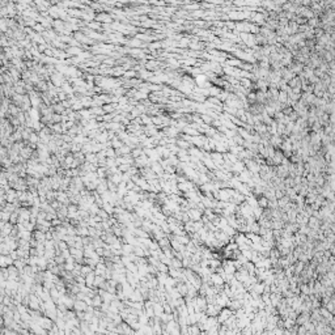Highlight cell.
Here are the masks:
<instances>
[{"mask_svg":"<svg viewBox=\"0 0 335 335\" xmlns=\"http://www.w3.org/2000/svg\"><path fill=\"white\" fill-rule=\"evenodd\" d=\"M74 309L76 312H87V305H85V301L84 300H77V301H75L74 304Z\"/></svg>","mask_w":335,"mask_h":335,"instance_id":"6da1fadb","label":"cell"},{"mask_svg":"<svg viewBox=\"0 0 335 335\" xmlns=\"http://www.w3.org/2000/svg\"><path fill=\"white\" fill-rule=\"evenodd\" d=\"M221 314H223V316H221L220 318H219V319H220L221 322H224V321H225L226 318H228V317H230V312H229V310H224V312H223V313H221Z\"/></svg>","mask_w":335,"mask_h":335,"instance_id":"7a4b0ae2","label":"cell"}]
</instances>
